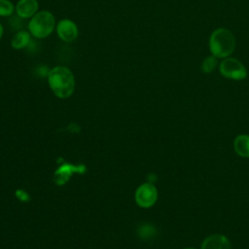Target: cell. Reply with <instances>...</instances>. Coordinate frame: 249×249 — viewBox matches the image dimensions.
Instances as JSON below:
<instances>
[{
    "instance_id": "obj_1",
    "label": "cell",
    "mask_w": 249,
    "mask_h": 249,
    "mask_svg": "<svg viewBox=\"0 0 249 249\" xmlns=\"http://www.w3.org/2000/svg\"><path fill=\"white\" fill-rule=\"evenodd\" d=\"M47 80L53 94L61 99L70 97L75 90V77L66 66L57 65L48 71Z\"/></svg>"
},
{
    "instance_id": "obj_2",
    "label": "cell",
    "mask_w": 249,
    "mask_h": 249,
    "mask_svg": "<svg viewBox=\"0 0 249 249\" xmlns=\"http://www.w3.org/2000/svg\"><path fill=\"white\" fill-rule=\"evenodd\" d=\"M235 36L226 27L215 28L208 38L209 52L219 59L231 56L235 50Z\"/></svg>"
},
{
    "instance_id": "obj_3",
    "label": "cell",
    "mask_w": 249,
    "mask_h": 249,
    "mask_svg": "<svg viewBox=\"0 0 249 249\" xmlns=\"http://www.w3.org/2000/svg\"><path fill=\"white\" fill-rule=\"evenodd\" d=\"M56 22L54 16L47 10L38 11L27 24L31 36L36 39H44L50 36L55 29Z\"/></svg>"
},
{
    "instance_id": "obj_4",
    "label": "cell",
    "mask_w": 249,
    "mask_h": 249,
    "mask_svg": "<svg viewBox=\"0 0 249 249\" xmlns=\"http://www.w3.org/2000/svg\"><path fill=\"white\" fill-rule=\"evenodd\" d=\"M218 70L224 78L232 81H242L248 76L246 66L239 59L231 55L221 59Z\"/></svg>"
},
{
    "instance_id": "obj_5",
    "label": "cell",
    "mask_w": 249,
    "mask_h": 249,
    "mask_svg": "<svg viewBox=\"0 0 249 249\" xmlns=\"http://www.w3.org/2000/svg\"><path fill=\"white\" fill-rule=\"evenodd\" d=\"M158 199L157 188L152 183H144L140 185L135 192V201L143 208L153 206Z\"/></svg>"
},
{
    "instance_id": "obj_6",
    "label": "cell",
    "mask_w": 249,
    "mask_h": 249,
    "mask_svg": "<svg viewBox=\"0 0 249 249\" xmlns=\"http://www.w3.org/2000/svg\"><path fill=\"white\" fill-rule=\"evenodd\" d=\"M55 31L58 38L65 43L75 41L79 35V28L76 22L70 18H61L58 20L55 26Z\"/></svg>"
},
{
    "instance_id": "obj_7",
    "label": "cell",
    "mask_w": 249,
    "mask_h": 249,
    "mask_svg": "<svg viewBox=\"0 0 249 249\" xmlns=\"http://www.w3.org/2000/svg\"><path fill=\"white\" fill-rule=\"evenodd\" d=\"M39 9L38 0H18L16 4V14L20 18H31Z\"/></svg>"
},
{
    "instance_id": "obj_8",
    "label": "cell",
    "mask_w": 249,
    "mask_h": 249,
    "mask_svg": "<svg viewBox=\"0 0 249 249\" xmlns=\"http://www.w3.org/2000/svg\"><path fill=\"white\" fill-rule=\"evenodd\" d=\"M200 249H231V244L223 234H211L204 238Z\"/></svg>"
},
{
    "instance_id": "obj_9",
    "label": "cell",
    "mask_w": 249,
    "mask_h": 249,
    "mask_svg": "<svg viewBox=\"0 0 249 249\" xmlns=\"http://www.w3.org/2000/svg\"><path fill=\"white\" fill-rule=\"evenodd\" d=\"M31 40V34L28 30H19L14 34L11 40V46L15 50L25 49Z\"/></svg>"
},
{
    "instance_id": "obj_10",
    "label": "cell",
    "mask_w": 249,
    "mask_h": 249,
    "mask_svg": "<svg viewBox=\"0 0 249 249\" xmlns=\"http://www.w3.org/2000/svg\"><path fill=\"white\" fill-rule=\"evenodd\" d=\"M233 148L238 156L242 158H249V135H237L233 141Z\"/></svg>"
},
{
    "instance_id": "obj_11",
    "label": "cell",
    "mask_w": 249,
    "mask_h": 249,
    "mask_svg": "<svg viewBox=\"0 0 249 249\" xmlns=\"http://www.w3.org/2000/svg\"><path fill=\"white\" fill-rule=\"evenodd\" d=\"M219 63H220L219 58H217L212 54H209L206 57H204L203 60L201 61L200 70L204 74H210L219 67Z\"/></svg>"
},
{
    "instance_id": "obj_12",
    "label": "cell",
    "mask_w": 249,
    "mask_h": 249,
    "mask_svg": "<svg viewBox=\"0 0 249 249\" xmlns=\"http://www.w3.org/2000/svg\"><path fill=\"white\" fill-rule=\"evenodd\" d=\"M16 6L10 0H0V17L7 18L14 14Z\"/></svg>"
},
{
    "instance_id": "obj_13",
    "label": "cell",
    "mask_w": 249,
    "mask_h": 249,
    "mask_svg": "<svg viewBox=\"0 0 249 249\" xmlns=\"http://www.w3.org/2000/svg\"><path fill=\"white\" fill-rule=\"evenodd\" d=\"M155 233H156V229L153 226L147 225V224L142 225L138 230V235L144 239H149L153 237Z\"/></svg>"
},
{
    "instance_id": "obj_14",
    "label": "cell",
    "mask_w": 249,
    "mask_h": 249,
    "mask_svg": "<svg viewBox=\"0 0 249 249\" xmlns=\"http://www.w3.org/2000/svg\"><path fill=\"white\" fill-rule=\"evenodd\" d=\"M3 33H4V29H3V25L0 23V40L2 39V36H3Z\"/></svg>"
},
{
    "instance_id": "obj_15",
    "label": "cell",
    "mask_w": 249,
    "mask_h": 249,
    "mask_svg": "<svg viewBox=\"0 0 249 249\" xmlns=\"http://www.w3.org/2000/svg\"><path fill=\"white\" fill-rule=\"evenodd\" d=\"M185 249H195V248H192V247H189V248H185Z\"/></svg>"
}]
</instances>
